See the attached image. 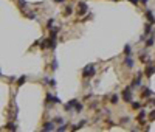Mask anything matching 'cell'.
<instances>
[{
    "label": "cell",
    "mask_w": 155,
    "mask_h": 132,
    "mask_svg": "<svg viewBox=\"0 0 155 132\" xmlns=\"http://www.w3.org/2000/svg\"><path fill=\"white\" fill-rule=\"evenodd\" d=\"M82 109H84V106H82V103H79V101H76V104H75V112H76V114H79V112H82Z\"/></svg>",
    "instance_id": "17"
},
{
    "label": "cell",
    "mask_w": 155,
    "mask_h": 132,
    "mask_svg": "<svg viewBox=\"0 0 155 132\" xmlns=\"http://www.w3.org/2000/svg\"><path fill=\"white\" fill-rule=\"evenodd\" d=\"M149 120H151V121H154V120H155V109L149 114Z\"/></svg>",
    "instance_id": "32"
},
{
    "label": "cell",
    "mask_w": 155,
    "mask_h": 132,
    "mask_svg": "<svg viewBox=\"0 0 155 132\" xmlns=\"http://www.w3.org/2000/svg\"><path fill=\"white\" fill-rule=\"evenodd\" d=\"M56 131H59V132H62V131H67V124L65 123H62L59 128H56Z\"/></svg>",
    "instance_id": "30"
},
{
    "label": "cell",
    "mask_w": 155,
    "mask_h": 132,
    "mask_svg": "<svg viewBox=\"0 0 155 132\" xmlns=\"http://www.w3.org/2000/svg\"><path fill=\"white\" fill-rule=\"evenodd\" d=\"M57 31H59V28H51V31H50V48L51 50H54L57 45Z\"/></svg>",
    "instance_id": "2"
},
{
    "label": "cell",
    "mask_w": 155,
    "mask_h": 132,
    "mask_svg": "<svg viewBox=\"0 0 155 132\" xmlns=\"http://www.w3.org/2000/svg\"><path fill=\"white\" fill-rule=\"evenodd\" d=\"M88 12V5L85 3V2H79L78 3V11H76V14L81 17V16H85Z\"/></svg>",
    "instance_id": "4"
},
{
    "label": "cell",
    "mask_w": 155,
    "mask_h": 132,
    "mask_svg": "<svg viewBox=\"0 0 155 132\" xmlns=\"http://www.w3.org/2000/svg\"><path fill=\"white\" fill-rule=\"evenodd\" d=\"M53 121H54V123H57V124H62V123H65L62 117H54V120H53Z\"/></svg>",
    "instance_id": "29"
},
{
    "label": "cell",
    "mask_w": 155,
    "mask_h": 132,
    "mask_svg": "<svg viewBox=\"0 0 155 132\" xmlns=\"http://www.w3.org/2000/svg\"><path fill=\"white\" fill-rule=\"evenodd\" d=\"M154 95V92L149 89V87H143V90H141V98H147V96H152Z\"/></svg>",
    "instance_id": "10"
},
{
    "label": "cell",
    "mask_w": 155,
    "mask_h": 132,
    "mask_svg": "<svg viewBox=\"0 0 155 132\" xmlns=\"http://www.w3.org/2000/svg\"><path fill=\"white\" fill-rule=\"evenodd\" d=\"M50 86H56V79H50Z\"/></svg>",
    "instance_id": "36"
},
{
    "label": "cell",
    "mask_w": 155,
    "mask_h": 132,
    "mask_svg": "<svg viewBox=\"0 0 155 132\" xmlns=\"http://www.w3.org/2000/svg\"><path fill=\"white\" fill-rule=\"evenodd\" d=\"M129 2H130V3H132V5H135V6H137V5H138V2H140V0H129Z\"/></svg>",
    "instance_id": "35"
},
{
    "label": "cell",
    "mask_w": 155,
    "mask_h": 132,
    "mask_svg": "<svg viewBox=\"0 0 155 132\" xmlns=\"http://www.w3.org/2000/svg\"><path fill=\"white\" fill-rule=\"evenodd\" d=\"M45 98H47V100H45V103H47V104L53 103V95H51V93H47V95H45Z\"/></svg>",
    "instance_id": "25"
},
{
    "label": "cell",
    "mask_w": 155,
    "mask_h": 132,
    "mask_svg": "<svg viewBox=\"0 0 155 132\" xmlns=\"http://www.w3.org/2000/svg\"><path fill=\"white\" fill-rule=\"evenodd\" d=\"M84 124H85V120H82L81 123H78V124H75V126H71V131H79V129H81V128H82Z\"/></svg>",
    "instance_id": "19"
},
{
    "label": "cell",
    "mask_w": 155,
    "mask_h": 132,
    "mask_svg": "<svg viewBox=\"0 0 155 132\" xmlns=\"http://www.w3.org/2000/svg\"><path fill=\"white\" fill-rule=\"evenodd\" d=\"M151 31H152V23L147 22V23L144 25V34H147V33H151Z\"/></svg>",
    "instance_id": "20"
},
{
    "label": "cell",
    "mask_w": 155,
    "mask_h": 132,
    "mask_svg": "<svg viewBox=\"0 0 155 132\" xmlns=\"http://www.w3.org/2000/svg\"><path fill=\"white\" fill-rule=\"evenodd\" d=\"M149 103H151V104H152V106L155 107V100H149Z\"/></svg>",
    "instance_id": "38"
},
{
    "label": "cell",
    "mask_w": 155,
    "mask_h": 132,
    "mask_svg": "<svg viewBox=\"0 0 155 132\" xmlns=\"http://www.w3.org/2000/svg\"><path fill=\"white\" fill-rule=\"evenodd\" d=\"M140 2H143V5H146V3H147V0H140Z\"/></svg>",
    "instance_id": "39"
},
{
    "label": "cell",
    "mask_w": 155,
    "mask_h": 132,
    "mask_svg": "<svg viewBox=\"0 0 155 132\" xmlns=\"http://www.w3.org/2000/svg\"><path fill=\"white\" fill-rule=\"evenodd\" d=\"M53 23H54V20H53V19H50V20L47 22V28H50V30H51V28H53Z\"/></svg>",
    "instance_id": "31"
},
{
    "label": "cell",
    "mask_w": 155,
    "mask_h": 132,
    "mask_svg": "<svg viewBox=\"0 0 155 132\" xmlns=\"http://www.w3.org/2000/svg\"><path fill=\"white\" fill-rule=\"evenodd\" d=\"M53 2H54V3H64L65 0H53Z\"/></svg>",
    "instance_id": "37"
},
{
    "label": "cell",
    "mask_w": 155,
    "mask_h": 132,
    "mask_svg": "<svg viewBox=\"0 0 155 132\" xmlns=\"http://www.w3.org/2000/svg\"><path fill=\"white\" fill-rule=\"evenodd\" d=\"M5 129H8V131H17V126H16V123H12V121H9V123H6V126H5Z\"/></svg>",
    "instance_id": "15"
},
{
    "label": "cell",
    "mask_w": 155,
    "mask_h": 132,
    "mask_svg": "<svg viewBox=\"0 0 155 132\" xmlns=\"http://www.w3.org/2000/svg\"><path fill=\"white\" fill-rule=\"evenodd\" d=\"M26 79H28V78H26L25 75H23V76H20V78L17 79V86H22V84H25V82H26Z\"/></svg>",
    "instance_id": "22"
},
{
    "label": "cell",
    "mask_w": 155,
    "mask_h": 132,
    "mask_svg": "<svg viewBox=\"0 0 155 132\" xmlns=\"http://www.w3.org/2000/svg\"><path fill=\"white\" fill-rule=\"evenodd\" d=\"M141 76H143V75H141V73H138V76L132 81V84H130V87H132V89H137V87H140V86H141Z\"/></svg>",
    "instance_id": "8"
},
{
    "label": "cell",
    "mask_w": 155,
    "mask_h": 132,
    "mask_svg": "<svg viewBox=\"0 0 155 132\" xmlns=\"http://www.w3.org/2000/svg\"><path fill=\"white\" fill-rule=\"evenodd\" d=\"M124 65H126L127 68H132V67H134V59H132V56H126V58H124Z\"/></svg>",
    "instance_id": "12"
},
{
    "label": "cell",
    "mask_w": 155,
    "mask_h": 132,
    "mask_svg": "<svg viewBox=\"0 0 155 132\" xmlns=\"http://www.w3.org/2000/svg\"><path fill=\"white\" fill-rule=\"evenodd\" d=\"M146 117H147V112H146L144 109H141V110H140V114H138V117H137V121H138V123L143 126V124H144V120H146Z\"/></svg>",
    "instance_id": "6"
},
{
    "label": "cell",
    "mask_w": 155,
    "mask_h": 132,
    "mask_svg": "<svg viewBox=\"0 0 155 132\" xmlns=\"http://www.w3.org/2000/svg\"><path fill=\"white\" fill-rule=\"evenodd\" d=\"M53 103H56V104H61V100H59V96H53Z\"/></svg>",
    "instance_id": "33"
},
{
    "label": "cell",
    "mask_w": 155,
    "mask_h": 132,
    "mask_svg": "<svg viewBox=\"0 0 155 132\" xmlns=\"http://www.w3.org/2000/svg\"><path fill=\"white\" fill-rule=\"evenodd\" d=\"M124 54H126V56H130V54H132V47H130L129 44L124 45Z\"/></svg>",
    "instance_id": "18"
},
{
    "label": "cell",
    "mask_w": 155,
    "mask_h": 132,
    "mask_svg": "<svg viewBox=\"0 0 155 132\" xmlns=\"http://www.w3.org/2000/svg\"><path fill=\"white\" fill-rule=\"evenodd\" d=\"M39 45H40V48H42V50H43V48H48V47H50V37H45V39H42Z\"/></svg>",
    "instance_id": "13"
},
{
    "label": "cell",
    "mask_w": 155,
    "mask_h": 132,
    "mask_svg": "<svg viewBox=\"0 0 155 132\" xmlns=\"http://www.w3.org/2000/svg\"><path fill=\"white\" fill-rule=\"evenodd\" d=\"M144 16H146V19H147V22H151V23L154 25V23H155V16L152 14V11H151V9H147V11L144 12Z\"/></svg>",
    "instance_id": "11"
},
{
    "label": "cell",
    "mask_w": 155,
    "mask_h": 132,
    "mask_svg": "<svg viewBox=\"0 0 155 132\" xmlns=\"http://www.w3.org/2000/svg\"><path fill=\"white\" fill-rule=\"evenodd\" d=\"M118 100H120V96H118V95H112V96H110V103H112V104H116V103H118Z\"/></svg>",
    "instance_id": "26"
},
{
    "label": "cell",
    "mask_w": 155,
    "mask_h": 132,
    "mask_svg": "<svg viewBox=\"0 0 155 132\" xmlns=\"http://www.w3.org/2000/svg\"><path fill=\"white\" fill-rule=\"evenodd\" d=\"M17 5H19V6H20L22 9H25V8L28 6V3H26L25 0H17Z\"/></svg>",
    "instance_id": "23"
},
{
    "label": "cell",
    "mask_w": 155,
    "mask_h": 132,
    "mask_svg": "<svg viewBox=\"0 0 155 132\" xmlns=\"http://www.w3.org/2000/svg\"><path fill=\"white\" fill-rule=\"evenodd\" d=\"M76 101H78V100H70L67 104H64V109H65L67 112H71V110L75 109V104H76Z\"/></svg>",
    "instance_id": "9"
},
{
    "label": "cell",
    "mask_w": 155,
    "mask_h": 132,
    "mask_svg": "<svg viewBox=\"0 0 155 132\" xmlns=\"http://www.w3.org/2000/svg\"><path fill=\"white\" fill-rule=\"evenodd\" d=\"M95 73H96V67H95L93 64H88V65H85V67L82 68V78H85V79L93 78Z\"/></svg>",
    "instance_id": "1"
},
{
    "label": "cell",
    "mask_w": 155,
    "mask_h": 132,
    "mask_svg": "<svg viewBox=\"0 0 155 132\" xmlns=\"http://www.w3.org/2000/svg\"><path fill=\"white\" fill-rule=\"evenodd\" d=\"M154 42H155V37H154V34H151V36L146 39V47H152Z\"/></svg>",
    "instance_id": "16"
},
{
    "label": "cell",
    "mask_w": 155,
    "mask_h": 132,
    "mask_svg": "<svg viewBox=\"0 0 155 132\" xmlns=\"http://www.w3.org/2000/svg\"><path fill=\"white\" fill-rule=\"evenodd\" d=\"M54 124H56L54 121H47V123H43L42 131H54V129H56V126H54Z\"/></svg>",
    "instance_id": "7"
},
{
    "label": "cell",
    "mask_w": 155,
    "mask_h": 132,
    "mask_svg": "<svg viewBox=\"0 0 155 132\" xmlns=\"http://www.w3.org/2000/svg\"><path fill=\"white\" fill-rule=\"evenodd\" d=\"M62 14H64V17H68V16H71V14H73V8H71V6H65Z\"/></svg>",
    "instance_id": "14"
},
{
    "label": "cell",
    "mask_w": 155,
    "mask_h": 132,
    "mask_svg": "<svg viewBox=\"0 0 155 132\" xmlns=\"http://www.w3.org/2000/svg\"><path fill=\"white\" fill-rule=\"evenodd\" d=\"M121 98H123V101H126V103H132V87H130V86H127V87L123 90Z\"/></svg>",
    "instance_id": "3"
},
{
    "label": "cell",
    "mask_w": 155,
    "mask_h": 132,
    "mask_svg": "<svg viewBox=\"0 0 155 132\" xmlns=\"http://www.w3.org/2000/svg\"><path fill=\"white\" fill-rule=\"evenodd\" d=\"M25 17H28V19H36V14H34L33 11H28V12H25Z\"/></svg>",
    "instance_id": "27"
},
{
    "label": "cell",
    "mask_w": 155,
    "mask_h": 132,
    "mask_svg": "<svg viewBox=\"0 0 155 132\" xmlns=\"http://www.w3.org/2000/svg\"><path fill=\"white\" fill-rule=\"evenodd\" d=\"M140 61H141V62H149V61H147V54H146V51L140 54Z\"/></svg>",
    "instance_id": "24"
},
{
    "label": "cell",
    "mask_w": 155,
    "mask_h": 132,
    "mask_svg": "<svg viewBox=\"0 0 155 132\" xmlns=\"http://www.w3.org/2000/svg\"><path fill=\"white\" fill-rule=\"evenodd\" d=\"M144 75H146L147 78H151L152 75H155V65H154V64H147V65H146V68H144Z\"/></svg>",
    "instance_id": "5"
},
{
    "label": "cell",
    "mask_w": 155,
    "mask_h": 132,
    "mask_svg": "<svg viewBox=\"0 0 155 132\" xmlns=\"http://www.w3.org/2000/svg\"><path fill=\"white\" fill-rule=\"evenodd\" d=\"M127 121H129V118H127V117H124V118H121V123H123V124H124V123H127Z\"/></svg>",
    "instance_id": "34"
},
{
    "label": "cell",
    "mask_w": 155,
    "mask_h": 132,
    "mask_svg": "<svg viewBox=\"0 0 155 132\" xmlns=\"http://www.w3.org/2000/svg\"><path fill=\"white\" fill-rule=\"evenodd\" d=\"M130 106H132V109H135V110L141 107V104H140V103H137V101H132V103H130Z\"/></svg>",
    "instance_id": "28"
},
{
    "label": "cell",
    "mask_w": 155,
    "mask_h": 132,
    "mask_svg": "<svg viewBox=\"0 0 155 132\" xmlns=\"http://www.w3.org/2000/svg\"><path fill=\"white\" fill-rule=\"evenodd\" d=\"M59 68V64H57V59H53V62H51V70L53 72H56Z\"/></svg>",
    "instance_id": "21"
}]
</instances>
